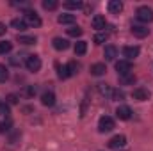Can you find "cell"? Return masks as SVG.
<instances>
[{"mask_svg": "<svg viewBox=\"0 0 153 151\" xmlns=\"http://www.w3.org/2000/svg\"><path fill=\"white\" fill-rule=\"evenodd\" d=\"M135 16H137L139 21H143V23H150V21H153V9L152 7H148V5H143V7L137 9Z\"/></svg>", "mask_w": 153, "mask_h": 151, "instance_id": "cell-1", "label": "cell"}, {"mask_svg": "<svg viewBox=\"0 0 153 151\" xmlns=\"http://www.w3.org/2000/svg\"><path fill=\"white\" fill-rule=\"evenodd\" d=\"M111 130H114V119L109 117V115L100 117V121H98V132L100 133H107Z\"/></svg>", "mask_w": 153, "mask_h": 151, "instance_id": "cell-2", "label": "cell"}, {"mask_svg": "<svg viewBox=\"0 0 153 151\" xmlns=\"http://www.w3.org/2000/svg\"><path fill=\"white\" fill-rule=\"evenodd\" d=\"M23 20H25V23L27 25H30V27H41V18L38 16V13L36 11H25V14H23Z\"/></svg>", "mask_w": 153, "mask_h": 151, "instance_id": "cell-3", "label": "cell"}, {"mask_svg": "<svg viewBox=\"0 0 153 151\" xmlns=\"http://www.w3.org/2000/svg\"><path fill=\"white\" fill-rule=\"evenodd\" d=\"M25 66H27L29 71L36 73V71L41 70V59H39L38 55H27V59H25Z\"/></svg>", "mask_w": 153, "mask_h": 151, "instance_id": "cell-4", "label": "cell"}, {"mask_svg": "<svg viewBox=\"0 0 153 151\" xmlns=\"http://www.w3.org/2000/svg\"><path fill=\"white\" fill-rule=\"evenodd\" d=\"M116 71L119 73V76L130 75V71H132L130 61H117V62H116Z\"/></svg>", "mask_w": 153, "mask_h": 151, "instance_id": "cell-5", "label": "cell"}, {"mask_svg": "<svg viewBox=\"0 0 153 151\" xmlns=\"http://www.w3.org/2000/svg\"><path fill=\"white\" fill-rule=\"evenodd\" d=\"M116 115H117V119H121V121H128V119L132 117V109H130L128 105H119V107L116 109Z\"/></svg>", "mask_w": 153, "mask_h": 151, "instance_id": "cell-6", "label": "cell"}, {"mask_svg": "<svg viewBox=\"0 0 153 151\" xmlns=\"http://www.w3.org/2000/svg\"><path fill=\"white\" fill-rule=\"evenodd\" d=\"M132 98L137 100V101H146V100L150 98V91H148V89H143V87H137V89H134Z\"/></svg>", "mask_w": 153, "mask_h": 151, "instance_id": "cell-7", "label": "cell"}, {"mask_svg": "<svg viewBox=\"0 0 153 151\" xmlns=\"http://www.w3.org/2000/svg\"><path fill=\"white\" fill-rule=\"evenodd\" d=\"M126 144V137L125 135H114L111 141H109V148H112V150H117V148H123Z\"/></svg>", "mask_w": 153, "mask_h": 151, "instance_id": "cell-8", "label": "cell"}, {"mask_svg": "<svg viewBox=\"0 0 153 151\" xmlns=\"http://www.w3.org/2000/svg\"><path fill=\"white\" fill-rule=\"evenodd\" d=\"M139 53H141V48H139V46H125V48H123V55L126 57V61L135 59Z\"/></svg>", "mask_w": 153, "mask_h": 151, "instance_id": "cell-9", "label": "cell"}, {"mask_svg": "<svg viewBox=\"0 0 153 151\" xmlns=\"http://www.w3.org/2000/svg\"><path fill=\"white\" fill-rule=\"evenodd\" d=\"M132 34L135 38H146L150 34V29L144 27V25H132Z\"/></svg>", "mask_w": 153, "mask_h": 151, "instance_id": "cell-10", "label": "cell"}, {"mask_svg": "<svg viewBox=\"0 0 153 151\" xmlns=\"http://www.w3.org/2000/svg\"><path fill=\"white\" fill-rule=\"evenodd\" d=\"M52 44H53V48H55V50H59V52H64V50H68V48H70L68 39H62V38H55L53 41H52Z\"/></svg>", "mask_w": 153, "mask_h": 151, "instance_id": "cell-11", "label": "cell"}, {"mask_svg": "<svg viewBox=\"0 0 153 151\" xmlns=\"http://www.w3.org/2000/svg\"><path fill=\"white\" fill-rule=\"evenodd\" d=\"M41 103H43L45 107H52V105L55 103V94H53L52 91L43 93V96H41Z\"/></svg>", "mask_w": 153, "mask_h": 151, "instance_id": "cell-12", "label": "cell"}, {"mask_svg": "<svg viewBox=\"0 0 153 151\" xmlns=\"http://www.w3.org/2000/svg\"><path fill=\"white\" fill-rule=\"evenodd\" d=\"M105 25H107V20H105V16H102V14H96V16L93 18V29H96V30H102V29H105Z\"/></svg>", "mask_w": 153, "mask_h": 151, "instance_id": "cell-13", "label": "cell"}, {"mask_svg": "<svg viewBox=\"0 0 153 151\" xmlns=\"http://www.w3.org/2000/svg\"><path fill=\"white\" fill-rule=\"evenodd\" d=\"M105 71H107V68H105V64H103V62H96V64H93V66H91V75H94V76L105 75Z\"/></svg>", "mask_w": 153, "mask_h": 151, "instance_id": "cell-14", "label": "cell"}, {"mask_svg": "<svg viewBox=\"0 0 153 151\" xmlns=\"http://www.w3.org/2000/svg\"><path fill=\"white\" fill-rule=\"evenodd\" d=\"M107 7H109V11H111L112 14H119V13L123 11V2H119V0H111V2L107 4Z\"/></svg>", "mask_w": 153, "mask_h": 151, "instance_id": "cell-15", "label": "cell"}, {"mask_svg": "<svg viewBox=\"0 0 153 151\" xmlns=\"http://www.w3.org/2000/svg\"><path fill=\"white\" fill-rule=\"evenodd\" d=\"M116 55H117V50H116L114 44H109V46H105V50H103V57H105L107 61H114Z\"/></svg>", "mask_w": 153, "mask_h": 151, "instance_id": "cell-16", "label": "cell"}, {"mask_svg": "<svg viewBox=\"0 0 153 151\" xmlns=\"http://www.w3.org/2000/svg\"><path fill=\"white\" fill-rule=\"evenodd\" d=\"M57 21L61 23V25H71V23H75V14H61L59 18H57Z\"/></svg>", "mask_w": 153, "mask_h": 151, "instance_id": "cell-17", "label": "cell"}, {"mask_svg": "<svg viewBox=\"0 0 153 151\" xmlns=\"http://www.w3.org/2000/svg\"><path fill=\"white\" fill-rule=\"evenodd\" d=\"M11 25H13V29H16V30H20V32H23V30H27V23H25V20H22V18H14L13 21H11Z\"/></svg>", "mask_w": 153, "mask_h": 151, "instance_id": "cell-18", "label": "cell"}, {"mask_svg": "<svg viewBox=\"0 0 153 151\" xmlns=\"http://www.w3.org/2000/svg\"><path fill=\"white\" fill-rule=\"evenodd\" d=\"M13 50V43L11 41H0V55H5Z\"/></svg>", "mask_w": 153, "mask_h": 151, "instance_id": "cell-19", "label": "cell"}, {"mask_svg": "<svg viewBox=\"0 0 153 151\" xmlns=\"http://www.w3.org/2000/svg\"><path fill=\"white\" fill-rule=\"evenodd\" d=\"M85 52H87V43L85 41H78L75 44V53L76 55H84Z\"/></svg>", "mask_w": 153, "mask_h": 151, "instance_id": "cell-20", "label": "cell"}, {"mask_svg": "<svg viewBox=\"0 0 153 151\" xmlns=\"http://www.w3.org/2000/svg\"><path fill=\"white\" fill-rule=\"evenodd\" d=\"M57 5H59L57 0H43V9H46V11H53V9H57Z\"/></svg>", "mask_w": 153, "mask_h": 151, "instance_id": "cell-21", "label": "cell"}, {"mask_svg": "<svg viewBox=\"0 0 153 151\" xmlns=\"http://www.w3.org/2000/svg\"><path fill=\"white\" fill-rule=\"evenodd\" d=\"M18 43H22V44H34L36 43V38H32V36H20L18 34Z\"/></svg>", "mask_w": 153, "mask_h": 151, "instance_id": "cell-22", "label": "cell"}, {"mask_svg": "<svg viewBox=\"0 0 153 151\" xmlns=\"http://www.w3.org/2000/svg\"><path fill=\"white\" fill-rule=\"evenodd\" d=\"M98 91H100V94H103V96H112V89H111L107 84H98Z\"/></svg>", "mask_w": 153, "mask_h": 151, "instance_id": "cell-23", "label": "cell"}, {"mask_svg": "<svg viewBox=\"0 0 153 151\" xmlns=\"http://www.w3.org/2000/svg\"><path fill=\"white\" fill-rule=\"evenodd\" d=\"M82 32H84V30H82L78 25H76V27H71V29H68V36H71V38H80Z\"/></svg>", "mask_w": 153, "mask_h": 151, "instance_id": "cell-24", "label": "cell"}, {"mask_svg": "<svg viewBox=\"0 0 153 151\" xmlns=\"http://www.w3.org/2000/svg\"><path fill=\"white\" fill-rule=\"evenodd\" d=\"M64 7H66V9H80V7H82V2L68 0V2H64Z\"/></svg>", "mask_w": 153, "mask_h": 151, "instance_id": "cell-25", "label": "cell"}, {"mask_svg": "<svg viewBox=\"0 0 153 151\" xmlns=\"http://www.w3.org/2000/svg\"><path fill=\"white\" fill-rule=\"evenodd\" d=\"M7 78H9V70H7L4 64H0V84H2V82H5Z\"/></svg>", "mask_w": 153, "mask_h": 151, "instance_id": "cell-26", "label": "cell"}, {"mask_svg": "<svg viewBox=\"0 0 153 151\" xmlns=\"http://www.w3.org/2000/svg\"><path fill=\"white\" fill-rule=\"evenodd\" d=\"M57 71H59V73H57L59 78H62V80L70 76V75H68V68H66V66H59V64H57Z\"/></svg>", "mask_w": 153, "mask_h": 151, "instance_id": "cell-27", "label": "cell"}, {"mask_svg": "<svg viewBox=\"0 0 153 151\" xmlns=\"http://www.w3.org/2000/svg\"><path fill=\"white\" fill-rule=\"evenodd\" d=\"M66 68H68V75H70V76L76 75V70H78L76 62H68V64H66Z\"/></svg>", "mask_w": 153, "mask_h": 151, "instance_id": "cell-28", "label": "cell"}, {"mask_svg": "<svg viewBox=\"0 0 153 151\" xmlns=\"http://www.w3.org/2000/svg\"><path fill=\"white\" fill-rule=\"evenodd\" d=\"M93 41H94L96 44H102V43H105V41H107V34H105V32H100V34H96V36H94Z\"/></svg>", "mask_w": 153, "mask_h": 151, "instance_id": "cell-29", "label": "cell"}, {"mask_svg": "<svg viewBox=\"0 0 153 151\" xmlns=\"http://www.w3.org/2000/svg\"><path fill=\"white\" fill-rule=\"evenodd\" d=\"M119 82H121V84H134V82H135V76H134V75L119 76Z\"/></svg>", "mask_w": 153, "mask_h": 151, "instance_id": "cell-30", "label": "cell"}, {"mask_svg": "<svg viewBox=\"0 0 153 151\" xmlns=\"http://www.w3.org/2000/svg\"><path fill=\"white\" fill-rule=\"evenodd\" d=\"M5 100H7V103H9V105H16L20 98H18V94H7V98H5Z\"/></svg>", "mask_w": 153, "mask_h": 151, "instance_id": "cell-31", "label": "cell"}, {"mask_svg": "<svg viewBox=\"0 0 153 151\" xmlns=\"http://www.w3.org/2000/svg\"><path fill=\"white\" fill-rule=\"evenodd\" d=\"M112 98H114L116 101H121V100L125 98V94H123V91H119V89H114V91H112Z\"/></svg>", "mask_w": 153, "mask_h": 151, "instance_id": "cell-32", "label": "cell"}, {"mask_svg": "<svg viewBox=\"0 0 153 151\" xmlns=\"http://www.w3.org/2000/svg\"><path fill=\"white\" fill-rule=\"evenodd\" d=\"M9 128H11V121H4V123H0V133L7 132Z\"/></svg>", "mask_w": 153, "mask_h": 151, "instance_id": "cell-33", "label": "cell"}, {"mask_svg": "<svg viewBox=\"0 0 153 151\" xmlns=\"http://www.w3.org/2000/svg\"><path fill=\"white\" fill-rule=\"evenodd\" d=\"M25 94H27V96H34V94H36V87H34V85H27V87H25Z\"/></svg>", "mask_w": 153, "mask_h": 151, "instance_id": "cell-34", "label": "cell"}, {"mask_svg": "<svg viewBox=\"0 0 153 151\" xmlns=\"http://www.w3.org/2000/svg\"><path fill=\"white\" fill-rule=\"evenodd\" d=\"M0 114H2V115H7V114H9V107H7V103H0Z\"/></svg>", "mask_w": 153, "mask_h": 151, "instance_id": "cell-35", "label": "cell"}, {"mask_svg": "<svg viewBox=\"0 0 153 151\" xmlns=\"http://www.w3.org/2000/svg\"><path fill=\"white\" fill-rule=\"evenodd\" d=\"M4 34H5V25L0 23V36H4Z\"/></svg>", "mask_w": 153, "mask_h": 151, "instance_id": "cell-36", "label": "cell"}]
</instances>
